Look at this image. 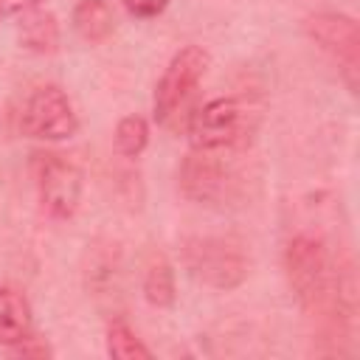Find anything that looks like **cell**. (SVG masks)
<instances>
[{"instance_id":"obj_2","label":"cell","mask_w":360,"mask_h":360,"mask_svg":"<svg viewBox=\"0 0 360 360\" xmlns=\"http://www.w3.org/2000/svg\"><path fill=\"white\" fill-rule=\"evenodd\" d=\"M208 65H211V56L200 45H186L169 59L152 98L155 121L163 129L177 132L180 127H186L188 115L194 112V96Z\"/></svg>"},{"instance_id":"obj_11","label":"cell","mask_w":360,"mask_h":360,"mask_svg":"<svg viewBox=\"0 0 360 360\" xmlns=\"http://www.w3.org/2000/svg\"><path fill=\"white\" fill-rule=\"evenodd\" d=\"M70 22H73V31L90 42V45H98L104 42L112 28H115V14H112V6L107 0H79L73 6V14H70Z\"/></svg>"},{"instance_id":"obj_14","label":"cell","mask_w":360,"mask_h":360,"mask_svg":"<svg viewBox=\"0 0 360 360\" xmlns=\"http://www.w3.org/2000/svg\"><path fill=\"white\" fill-rule=\"evenodd\" d=\"M115 149H118V155H124V158H138L143 149H146V143H149V124H146V118L143 115H124L118 124H115Z\"/></svg>"},{"instance_id":"obj_17","label":"cell","mask_w":360,"mask_h":360,"mask_svg":"<svg viewBox=\"0 0 360 360\" xmlns=\"http://www.w3.org/2000/svg\"><path fill=\"white\" fill-rule=\"evenodd\" d=\"M42 0H0V11L3 14H25L31 8H37Z\"/></svg>"},{"instance_id":"obj_15","label":"cell","mask_w":360,"mask_h":360,"mask_svg":"<svg viewBox=\"0 0 360 360\" xmlns=\"http://www.w3.org/2000/svg\"><path fill=\"white\" fill-rule=\"evenodd\" d=\"M127 6L129 14L141 17V20H149V17H158L163 14V8L169 6V0H121Z\"/></svg>"},{"instance_id":"obj_5","label":"cell","mask_w":360,"mask_h":360,"mask_svg":"<svg viewBox=\"0 0 360 360\" xmlns=\"http://www.w3.org/2000/svg\"><path fill=\"white\" fill-rule=\"evenodd\" d=\"M39 208L51 219H70L82 202V169L62 152L39 149L28 160Z\"/></svg>"},{"instance_id":"obj_10","label":"cell","mask_w":360,"mask_h":360,"mask_svg":"<svg viewBox=\"0 0 360 360\" xmlns=\"http://www.w3.org/2000/svg\"><path fill=\"white\" fill-rule=\"evenodd\" d=\"M20 42L22 48L34 51V53H56L59 51V42H62V34H59V22L51 11H42L39 6L20 14Z\"/></svg>"},{"instance_id":"obj_3","label":"cell","mask_w":360,"mask_h":360,"mask_svg":"<svg viewBox=\"0 0 360 360\" xmlns=\"http://www.w3.org/2000/svg\"><path fill=\"white\" fill-rule=\"evenodd\" d=\"M188 141L191 149L202 152H236L245 149L256 132V112L248 101L233 96H219L197 107L188 121Z\"/></svg>"},{"instance_id":"obj_6","label":"cell","mask_w":360,"mask_h":360,"mask_svg":"<svg viewBox=\"0 0 360 360\" xmlns=\"http://www.w3.org/2000/svg\"><path fill=\"white\" fill-rule=\"evenodd\" d=\"M180 191L200 205H225L236 197L239 177L225 163V152L191 149L180 163Z\"/></svg>"},{"instance_id":"obj_1","label":"cell","mask_w":360,"mask_h":360,"mask_svg":"<svg viewBox=\"0 0 360 360\" xmlns=\"http://www.w3.org/2000/svg\"><path fill=\"white\" fill-rule=\"evenodd\" d=\"M284 270L304 309L329 312L335 307L338 309L346 307V290L340 281V270H335L332 256L318 236L301 233L290 239L284 250Z\"/></svg>"},{"instance_id":"obj_16","label":"cell","mask_w":360,"mask_h":360,"mask_svg":"<svg viewBox=\"0 0 360 360\" xmlns=\"http://www.w3.org/2000/svg\"><path fill=\"white\" fill-rule=\"evenodd\" d=\"M11 352H14L17 357H48V354H51V346H48L42 338L28 335V338L20 340L17 346H11Z\"/></svg>"},{"instance_id":"obj_8","label":"cell","mask_w":360,"mask_h":360,"mask_svg":"<svg viewBox=\"0 0 360 360\" xmlns=\"http://www.w3.org/2000/svg\"><path fill=\"white\" fill-rule=\"evenodd\" d=\"M307 34L312 37V42L329 53L349 90H357V79H360V28L354 22V17L349 14H338V11H321L312 14L307 20Z\"/></svg>"},{"instance_id":"obj_12","label":"cell","mask_w":360,"mask_h":360,"mask_svg":"<svg viewBox=\"0 0 360 360\" xmlns=\"http://www.w3.org/2000/svg\"><path fill=\"white\" fill-rule=\"evenodd\" d=\"M143 298L158 307V309H169L177 298V287H174V267L163 253H149L146 267H143Z\"/></svg>"},{"instance_id":"obj_7","label":"cell","mask_w":360,"mask_h":360,"mask_svg":"<svg viewBox=\"0 0 360 360\" xmlns=\"http://www.w3.org/2000/svg\"><path fill=\"white\" fill-rule=\"evenodd\" d=\"M20 127L37 141H68L79 132V118L59 84H42L25 98Z\"/></svg>"},{"instance_id":"obj_13","label":"cell","mask_w":360,"mask_h":360,"mask_svg":"<svg viewBox=\"0 0 360 360\" xmlns=\"http://www.w3.org/2000/svg\"><path fill=\"white\" fill-rule=\"evenodd\" d=\"M107 354L115 360H149L152 349L135 335L127 321L115 318L107 323Z\"/></svg>"},{"instance_id":"obj_9","label":"cell","mask_w":360,"mask_h":360,"mask_svg":"<svg viewBox=\"0 0 360 360\" xmlns=\"http://www.w3.org/2000/svg\"><path fill=\"white\" fill-rule=\"evenodd\" d=\"M34 335V312L17 287H0V346H17Z\"/></svg>"},{"instance_id":"obj_18","label":"cell","mask_w":360,"mask_h":360,"mask_svg":"<svg viewBox=\"0 0 360 360\" xmlns=\"http://www.w3.org/2000/svg\"><path fill=\"white\" fill-rule=\"evenodd\" d=\"M0 17H3V11H0Z\"/></svg>"},{"instance_id":"obj_4","label":"cell","mask_w":360,"mask_h":360,"mask_svg":"<svg viewBox=\"0 0 360 360\" xmlns=\"http://www.w3.org/2000/svg\"><path fill=\"white\" fill-rule=\"evenodd\" d=\"M183 264L186 270L214 287V290H236L248 273L250 259L245 245L233 236H191L183 242Z\"/></svg>"}]
</instances>
